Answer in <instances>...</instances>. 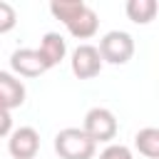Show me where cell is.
I'll use <instances>...</instances> for the list:
<instances>
[{
	"label": "cell",
	"mask_w": 159,
	"mask_h": 159,
	"mask_svg": "<svg viewBox=\"0 0 159 159\" xmlns=\"http://www.w3.org/2000/svg\"><path fill=\"white\" fill-rule=\"evenodd\" d=\"M97 144L80 129V127H65L55 134V152L60 159H92Z\"/></svg>",
	"instance_id": "6da1fadb"
},
{
	"label": "cell",
	"mask_w": 159,
	"mask_h": 159,
	"mask_svg": "<svg viewBox=\"0 0 159 159\" xmlns=\"http://www.w3.org/2000/svg\"><path fill=\"white\" fill-rule=\"evenodd\" d=\"M102 62H109V65H127L134 55V37L124 30H112L107 32L102 40H99V47H97Z\"/></svg>",
	"instance_id": "7a4b0ae2"
},
{
	"label": "cell",
	"mask_w": 159,
	"mask_h": 159,
	"mask_svg": "<svg viewBox=\"0 0 159 159\" xmlns=\"http://www.w3.org/2000/svg\"><path fill=\"white\" fill-rule=\"evenodd\" d=\"M82 132L94 142H112L117 137V117L107 109V107H92L87 114H84V124H82Z\"/></svg>",
	"instance_id": "3957f363"
},
{
	"label": "cell",
	"mask_w": 159,
	"mask_h": 159,
	"mask_svg": "<svg viewBox=\"0 0 159 159\" xmlns=\"http://www.w3.org/2000/svg\"><path fill=\"white\" fill-rule=\"evenodd\" d=\"M7 152L12 159H35L40 152V134L35 127H17L10 132Z\"/></svg>",
	"instance_id": "277c9868"
},
{
	"label": "cell",
	"mask_w": 159,
	"mask_h": 159,
	"mask_svg": "<svg viewBox=\"0 0 159 159\" xmlns=\"http://www.w3.org/2000/svg\"><path fill=\"white\" fill-rule=\"evenodd\" d=\"M70 65H72L75 77H80V80H92V77L99 75V70H102L104 62H102L97 47L84 42V45H77V47L72 50V60H70Z\"/></svg>",
	"instance_id": "5b68a950"
},
{
	"label": "cell",
	"mask_w": 159,
	"mask_h": 159,
	"mask_svg": "<svg viewBox=\"0 0 159 159\" xmlns=\"http://www.w3.org/2000/svg\"><path fill=\"white\" fill-rule=\"evenodd\" d=\"M10 67H12V75L17 77H40L42 72H47V65L42 62L40 52L32 50V47H20L10 55Z\"/></svg>",
	"instance_id": "8992f818"
},
{
	"label": "cell",
	"mask_w": 159,
	"mask_h": 159,
	"mask_svg": "<svg viewBox=\"0 0 159 159\" xmlns=\"http://www.w3.org/2000/svg\"><path fill=\"white\" fill-rule=\"evenodd\" d=\"M65 27H67V32H70L72 37H77V40H89V37L97 35V30H99V20H97V12L84 2V7H82L72 20L65 22Z\"/></svg>",
	"instance_id": "52a82bcc"
},
{
	"label": "cell",
	"mask_w": 159,
	"mask_h": 159,
	"mask_svg": "<svg viewBox=\"0 0 159 159\" xmlns=\"http://www.w3.org/2000/svg\"><path fill=\"white\" fill-rule=\"evenodd\" d=\"M0 102L10 112L25 104V84H22V80H17L12 72H5V70H0Z\"/></svg>",
	"instance_id": "ba28073f"
},
{
	"label": "cell",
	"mask_w": 159,
	"mask_h": 159,
	"mask_svg": "<svg viewBox=\"0 0 159 159\" xmlns=\"http://www.w3.org/2000/svg\"><path fill=\"white\" fill-rule=\"evenodd\" d=\"M37 52H40L42 62H45L47 70H50V67H55V65H60V62L65 60V55H67V42H65V37H62L60 32H45L42 40H40Z\"/></svg>",
	"instance_id": "9c48e42d"
},
{
	"label": "cell",
	"mask_w": 159,
	"mask_h": 159,
	"mask_svg": "<svg viewBox=\"0 0 159 159\" xmlns=\"http://www.w3.org/2000/svg\"><path fill=\"white\" fill-rule=\"evenodd\" d=\"M124 10H127V17H129L132 22H137V25H149V22L157 17L159 5H157V0H129Z\"/></svg>",
	"instance_id": "30bf717a"
},
{
	"label": "cell",
	"mask_w": 159,
	"mask_h": 159,
	"mask_svg": "<svg viewBox=\"0 0 159 159\" xmlns=\"http://www.w3.org/2000/svg\"><path fill=\"white\" fill-rule=\"evenodd\" d=\"M134 147L139 149V154H144L147 159H159V129L157 127H144L134 134Z\"/></svg>",
	"instance_id": "8fae6325"
},
{
	"label": "cell",
	"mask_w": 159,
	"mask_h": 159,
	"mask_svg": "<svg viewBox=\"0 0 159 159\" xmlns=\"http://www.w3.org/2000/svg\"><path fill=\"white\" fill-rule=\"evenodd\" d=\"M15 25H17V12H15V7H12L10 2L0 0V35L10 32Z\"/></svg>",
	"instance_id": "7c38bea8"
},
{
	"label": "cell",
	"mask_w": 159,
	"mask_h": 159,
	"mask_svg": "<svg viewBox=\"0 0 159 159\" xmlns=\"http://www.w3.org/2000/svg\"><path fill=\"white\" fill-rule=\"evenodd\" d=\"M99 159H132V149L124 147V144H109L99 154Z\"/></svg>",
	"instance_id": "4fadbf2b"
},
{
	"label": "cell",
	"mask_w": 159,
	"mask_h": 159,
	"mask_svg": "<svg viewBox=\"0 0 159 159\" xmlns=\"http://www.w3.org/2000/svg\"><path fill=\"white\" fill-rule=\"evenodd\" d=\"M12 132V114H10V109L0 102V137H7Z\"/></svg>",
	"instance_id": "5bb4252c"
}]
</instances>
